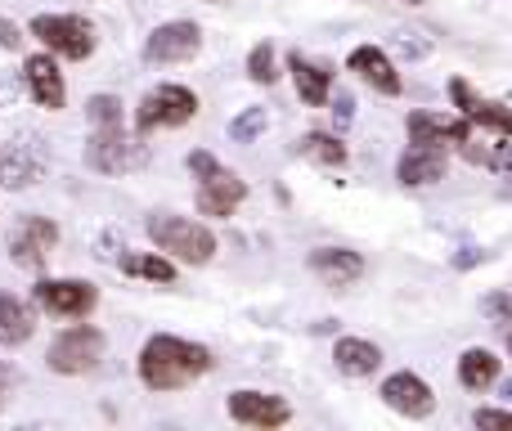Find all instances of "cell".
Instances as JSON below:
<instances>
[{
  "label": "cell",
  "instance_id": "8fae6325",
  "mask_svg": "<svg viewBox=\"0 0 512 431\" xmlns=\"http://www.w3.org/2000/svg\"><path fill=\"white\" fill-rule=\"evenodd\" d=\"M450 99H454V108H459V113L468 117L472 126H481V131L512 135V108L495 104V99H481V95H472V86H468V81H463V77H454V81H450Z\"/></svg>",
  "mask_w": 512,
  "mask_h": 431
},
{
  "label": "cell",
  "instance_id": "836d02e7",
  "mask_svg": "<svg viewBox=\"0 0 512 431\" xmlns=\"http://www.w3.org/2000/svg\"><path fill=\"white\" fill-rule=\"evenodd\" d=\"M504 396H508V400H512V378H508V382H504Z\"/></svg>",
  "mask_w": 512,
  "mask_h": 431
},
{
  "label": "cell",
  "instance_id": "f1b7e54d",
  "mask_svg": "<svg viewBox=\"0 0 512 431\" xmlns=\"http://www.w3.org/2000/svg\"><path fill=\"white\" fill-rule=\"evenodd\" d=\"M481 315H486L490 324H499V328H512V297L508 292H490V297L481 301Z\"/></svg>",
  "mask_w": 512,
  "mask_h": 431
},
{
  "label": "cell",
  "instance_id": "7c38bea8",
  "mask_svg": "<svg viewBox=\"0 0 512 431\" xmlns=\"http://www.w3.org/2000/svg\"><path fill=\"white\" fill-rule=\"evenodd\" d=\"M382 400H387L396 414H405V418H432V409H436V396H432V387H427L418 373H391L387 382H382Z\"/></svg>",
  "mask_w": 512,
  "mask_h": 431
},
{
  "label": "cell",
  "instance_id": "484cf974",
  "mask_svg": "<svg viewBox=\"0 0 512 431\" xmlns=\"http://www.w3.org/2000/svg\"><path fill=\"white\" fill-rule=\"evenodd\" d=\"M265 126H270L265 108H248V113H239V117L230 122V140H234V144H252L256 135H265Z\"/></svg>",
  "mask_w": 512,
  "mask_h": 431
},
{
  "label": "cell",
  "instance_id": "8992f818",
  "mask_svg": "<svg viewBox=\"0 0 512 431\" xmlns=\"http://www.w3.org/2000/svg\"><path fill=\"white\" fill-rule=\"evenodd\" d=\"M86 162L95 171H104V176H122V171H135L144 162V144L131 140V135L122 131V122L95 126V135H90V144H86Z\"/></svg>",
  "mask_w": 512,
  "mask_h": 431
},
{
  "label": "cell",
  "instance_id": "83f0119b",
  "mask_svg": "<svg viewBox=\"0 0 512 431\" xmlns=\"http://www.w3.org/2000/svg\"><path fill=\"white\" fill-rule=\"evenodd\" d=\"M86 113H90V122H95V126H117V122H122V99H117V95H95L86 104Z\"/></svg>",
  "mask_w": 512,
  "mask_h": 431
},
{
  "label": "cell",
  "instance_id": "7402d4cb",
  "mask_svg": "<svg viewBox=\"0 0 512 431\" xmlns=\"http://www.w3.org/2000/svg\"><path fill=\"white\" fill-rule=\"evenodd\" d=\"M495 378H499L495 351H486V346H472V351H463V360H459V382H463V387H468V391H486Z\"/></svg>",
  "mask_w": 512,
  "mask_h": 431
},
{
  "label": "cell",
  "instance_id": "d4e9b609",
  "mask_svg": "<svg viewBox=\"0 0 512 431\" xmlns=\"http://www.w3.org/2000/svg\"><path fill=\"white\" fill-rule=\"evenodd\" d=\"M122 270L135 274V279H153V283H171L176 279V265L167 256H140V252H126L122 256Z\"/></svg>",
  "mask_w": 512,
  "mask_h": 431
},
{
  "label": "cell",
  "instance_id": "9c48e42d",
  "mask_svg": "<svg viewBox=\"0 0 512 431\" xmlns=\"http://www.w3.org/2000/svg\"><path fill=\"white\" fill-rule=\"evenodd\" d=\"M203 50V32H198V23H162L158 32L149 36V45H144V59L149 63H185L194 59V54Z\"/></svg>",
  "mask_w": 512,
  "mask_h": 431
},
{
  "label": "cell",
  "instance_id": "6da1fadb",
  "mask_svg": "<svg viewBox=\"0 0 512 431\" xmlns=\"http://www.w3.org/2000/svg\"><path fill=\"white\" fill-rule=\"evenodd\" d=\"M212 351L198 342H185V337L158 333L144 342L140 351V378L149 391H180L189 382H198L203 373H212Z\"/></svg>",
  "mask_w": 512,
  "mask_h": 431
},
{
  "label": "cell",
  "instance_id": "277c9868",
  "mask_svg": "<svg viewBox=\"0 0 512 431\" xmlns=\"http://www.w3.org/2000/svg\"><path fill=\"white\" fill-rule=\"evenodd\" d=\"M198 113V95L189 86H158L149 90V95L140 99V108H135V131L149 135V131H167V126H185L194 122Z\"/></svg>",
  "mask_w": 512,
  "mask_h": 431
},
{
  "label": "cell",
  "instance_id": "7a4b0ae2",
  "mask_svg": "<svg viewBox=\"0 0 512 431\" xmlns=\"http://www.w3.org/2000/svg\"><path fill=\"white\" fill-rule=\"evenodd\" d=\"M149 238L162 247V252H171L176 261H185V265H207L216 256V234L212 229L198 225V220L171 216V212L149 216Z\"/></svg>",
  "mask_w": 512,
  "mask_h": 431
},
{
  "label": "cell",
  "instance_id": "e575fe53",
  "mask_svg": "<svg viewBox=\"0 0 512 431\" xmlns=\"http://www.w3.org/2000/svg\"><path fill=\"white\" fill-rule=\"evenodd\" d=\"M405 5H427V0H405Z\"/></svg>",
  "mask_w": 512,
  "mask_h": 431
},
{
  "label": "cell",
  "instance_id": "f546056e",
  "mask_svg": "<svg viewBox=\"0 0 512 431\" xmlns=\"http://www.w3.org/2000/svg\"><path fill=\"white\" fill-rule=\"evenodd\" d=\"M333 117H337V131H346V126H351V117H355V99L346 95V90H337V99H333Z\"/></svg>",
  "mask_w": 512,
  "mask_h": 431
},
{
  "label": "cell",
  "instance_id": "e0dca14e",
  "mask_svg": "<svg viewBox=\"0 0 512 431\" xmlns=\"http://www.w3.org/2000/svg\"><path fill=\"white\" fill-rule=\"evenodd\" d=\"M23 81H27V90H32V99L41 108H63V72H59V63L50 59V54H32V59L23 63Z\"/></svg>",
  "mask_w": 512,
  "mask_h": 431
},
{
  "label": "cell",
  "instance_id": "4dcf8cb0",
  "mask_svg": "<svg viewBox=\"0 0 512 431\" xmlns=\"http://www.w3.org/2000/svg\"><path fill=\"white\" fill-rule=\"evenodd\" d=\"M477 427H504V431H512V409H477Z\"/></svg>",
  "mask_w": 512,
  "mask_h": 431
},
{
  "label": "cell",
  "instance_id": "cb8c5ba5",
  "mask_svg": "<svg viewBox=\"0 0 512 431\" xmlns=\"http://www.w3.org/2000/svg\"><path fill=\"white\" fill-rule=\"evenodd\" d=\"M301 158L319 162V167H346V144L337 135L310 131V135H301Z\"/></svg>",
  "mask_w": 512,
  "mask_h": 431
},
{
  "label": "cell",
  "instance_id": "1f68e13d",
  "mask_svg": "<svg viewBox=\"0 0 512 431\" xmlns=\"http://www.w3.org/2000/svg\"><path fill=\"white\" fill-rule=\"evenodd\" d=\"M0 45H5V50H18V45H23V32H18L14 23H5V18H0Z\"/></svg>",
  "mask_w": 512,
  "mask_h": 431
},
{
  "label": "cell",
  "instance_id": "9a60e30c",
  "mask_svg": "<svg viewBox=\"0 0 512 431\" xmlns=\"http://www.w3.org/2000/svg\"><path fill=\"white\" fill-rule=\"evenodd\" d=\"M346 68L355 72V77L364 81V86H373L378 95H400V72L391 68V59L378 50V45H355L351 59H346Z\"/></svg>",
  "mask_w": 512,
  "mask_h": 431
},
{
  "label": "cell",
  "instance_id": "3957f363",
  "mask_svg": "<svg viewBox=\"0 0 512 431\" xmlns=\"http://www.w3.org/2000/svg\"><path fill=\"white\" fill-rule=\"evenodd\" d=\"M189 171L198 176V212L203 216H234L239 203L248 198V185L234 171H225L212 153H189Z\"/></svg>",
  "mask_w": 512,
  "mask_h": 431
},
{
  "label": "cell",
  "instance_id": "44dd1931",
  "mask_svg": "<svg viewBox=\"0 0 512 431\" xmlns=\"http://www.w3.org/2000/svg\"><path fill=\"white\" fill-rule=\"evenodd\" d=\"M333 360L346 378H373L382 364V351L373 342H364V337H342V342L333 346Z\"/></svg>",
  "mask_w": 512,
  "mask_h": 431
},
{
  "label": "cell",
  "instance_id": "ffe728a7",
  "mask_svg": "<svg viewBox=\"0 0 512 431\" xmlns=\"http://www.w3.org/2000/svg\"><path fill=\"white\" fill-rule=\"evenodd\" d=\"M292 81H297L301 104H310V108H324L333 99V72L301 59V54H292Z\"/></svg>",
  "mask_w": 512,
  "mask_h": 431
},
{
  "label": "cell",
  "instance_id": "ba28073f",
  "mask_svg": "<svg viewBox=\"0 0 512 431\" xmlns=\"http://www.w3.org/2000/svg\"><path fill=\"white\" fill-rule=\"evenodd\" d=\"M36 301L50 310L54 319H86L95 310L99 292L86 279H41L36 283Z\"/></svg>",
  "mask_w": 512,
  "mask_h": 431
},
{
  "label": "cell",
  "instance_id": "5b68a950",
  "mask_svg": "<svg viewBox=\"0 0 512 431\" xmlns=\"http://www.w3.org/2000/svg\"><path fill=\"white\" fill-rule=\"evenodd\" d=\"M32 36L50 54H63V59H90L95 54V27L77 14H36Z\"/></svg>",
  "mask_w": 512,
  "mask_h": 431
},
{
  "label": "cell",
  "instance_id": "52a82bcc",
  "mask_svg": "<svg viewBox=\"0 0 512 431\" xmlns=\"http://www.w3.org/2000/svg\"><path fill=\"white\" fill-rule=\"evenodd\" d=\"M50 369L54 373H90L99 360H104V333L99 328H90V324H81V328H68V333H59L54 337V346H50Z\"/></svg>",
  "mask_w": 512,
  "mask_h": 431
},
{
  "label": "cell",
  "instance_id": "d590c367",
  "mask_svg": "<svg viewBox=\"0 0 512 431\" xmlns=\"http://www.w3.org/2000/svg\"><path fill=\"white\" fill-rule=\"evenodd\" d=\"M508 351H512V337H508Z\"/></svg>",
  "mask_w": 512,
  "mask_h": 431
},
{
  "label": "cell",
  "instance_id": "5bb4252c",
  "mask_svg": "<svg viewBox=\"0 0 512 431\" xmlns=\"http://www.w3.org/2000/svg\"><path fill=\"white\" fill-rule=\"evenodd\" d=\"M409 140L441 149V144H468L472 140V122L468 117H441V113H409Z\"/></svg>",
  "mask_w": 512,
  "mask_h": 431
},
{
  "label": "cell",
  "instance_id": "603a6c76",
  "mask_svg": "<svg viewBox=\"0 0 512 431\" xmlns=\"http://www.w3.org/2000/svg\"><path fill=\"white\" fill-rule=\"evenodd\" d=\"M32 337V315L18 297L0 292V346H23Z\"/></svg>",
  "mask_w": 512,
  "mask_h": 431
},
{
  "label": "cell",
  "instance_id": "30bf717a",
  "mask_svg": "<svg viewBox=\"0 0 512 431\" xmlns=\"http://www.w3.org/2000/svg\"><path fill=\"white\" fill-rule=\"evenodd\" d=\"M54 243H59V225L45 216H32L9 238V256H14V265H23V270H41L45 256L54 252Z\"/></svg>",
  "mask_w": 512,
  "mask_h": 431
},
{
  "label": "cell",
  "instance_id": "4316f807",
  "mask_svg": "<svg viewBox=\"0 0 512 431\" xmlns=\"http://www.w3.org/2000/svg\"><path fill=\"white\" fill-rule=\"evenodd\" d=\"M248 77L261 81V86H270V81L279 77V72H274V45H270V41L252 45V54H248Z\"/></svg>",
  "mask_w": 512,
  "mask_h": 431
},
{
  "label": "cell",
  "instance_id": "2e32d148",
  "mask_svg": "<svg viewBox=\"0 0 512 431\" xmlns=\"http://www.w3.org/2000/svg\"><path fill=\"white\" fill-rule=\"evenodd\" d=\"M310 270H315L328 288H351L364 274V256L351 252V247H315V252H310Z\"/></svg>",
  "mask_w": 512,
  "mask_h": 431
},
{
  "label": "cell",
  "instance_id": "ac0fdd59",
  "mask_svg": "<svg viewBox=\"0 0 512 431\" xmlns=\"http://www.w3.org/2000/svg\"><path fill=\"white\" fill-rule=\"evenodd\" d=\"M396 176H400V185H409V189L436 185V180L445 176V153L441 149H427V144H414V149L400 158Z\"/></svg>",
  "mask_w": 512,
  "mask_h": 431
},
{
  "label": "cell",
  "instance_id": "4fadbf2b",
  "mask_svg": "<svg viewBox=\"0 0 512 431\" xmlns=\"http://www.w3.org/2000/svg\"><path fill=\"white\" fill-rule=\"evenodd\" d=\"M230 418H234V423H243V427L274 431V427L288 423L292 409L283 405L279 396H265V391H234V396H230Z\"/></svg>",
  "mask_w": 512,
  "mask_h": 431
},
{
  "label": "cell",
  "instance_id": "d6986e66",
  "mask_svg": "<svg viewBox=\"0 0 512 431\" xmlns=\"http://www.w3.org/2000/svg\"><path fill=\"white\" fill-rule=\"evenodd\" d=\"M45 171V158L41 149H27V144H14V149L0 153V185L5 189H23V185H36Z\"/></svg>",
  "mask_w": 512,
  "mask_h": 431
},
{
  "label": "cell",
  "instance_id": "d6a6232c",
  "mask_svg": "<svg viewBox=\"0 0 512 431\" xmlns=\"http://www.w3.org/2000/svg\"><path fill=\"white\" fill-rule=\"evenodd\" d=\"M9 387H14V369H9V364H0V409H5Z\"/></svg>",
  "mask_w": 512,
  "mask_h": 431
}]
</instances>
